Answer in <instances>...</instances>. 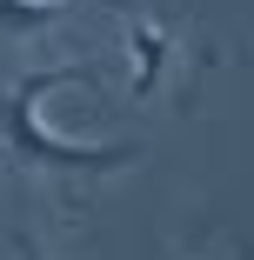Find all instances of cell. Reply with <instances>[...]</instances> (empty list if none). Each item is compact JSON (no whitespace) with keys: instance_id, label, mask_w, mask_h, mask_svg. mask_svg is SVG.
<instances>
[{"instance_id":"obj_1","label":"cell","mask_w":254,"mask_h":260,"mask_svg":"<svg viewBox=\"0 0 254 260\" xmlns=\"http://www.w3.org/2000/svg\"><path fill=\"white\" fill-rule=\"evenodd\" d=\"M61 87H100V67L74 60V67H34L20 74L7 93H0V167L7 174H114L127 160H140V147H87V140H67L40 120V107L54 100Z\"/></svg>"},{"instance_id":"obj_2","label":"cell","mask_w":254,"mask_h":260,"mask_svg":"<svg viewBox=\"0 0 254 260\" xmlns=\"http://www.w3.org/2000/svg\"><path fill=\"white\" fill-rule=\"evenodd\" d=\"M127 54H134L127 93H134V100H154L161 80H167V67H174V27H161V20H127Z\"/></svg>"},{"instance_id":"obj_3","label":"cell","mask_w":254,"mask_h":260,"mask_svg":"<svg viewBox=\"0 0 254 260\" xmlns=\"http://www.w3.org/2000/svg\"><path fill=\"white\" fill-rule=\"evenodd\" d=\"M54 20H61L54 0H0V27H7V34H40Z\"/></svg>"},{"instance_id":"obj_4","label":"cell","mask_w":254,"mask_h":260,"mask_svg":"<svg viewBox=\"0 0 254 260\" xmlns=\"http://www.w3.org/2000/svg\"><path fill=\"white\" fill-rule=\"evenodd\" d=\"M20 260H40V253H34V247H27V240H20Z\"/></svg>"}]
</instances>
